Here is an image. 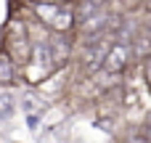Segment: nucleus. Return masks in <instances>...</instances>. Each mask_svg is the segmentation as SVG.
<instances>
[{
	"label": "nucleus",
	"mask_w": 151,
	"mask_h": 143,
	"mask_svg": "<svg viewBox=\"0 0 151 143\" xmlns=\"http://www.w3.org/2000/svg\"><path fill=\"white\" fill-rule=\"evenodd\" d=\"M3 50L19 64L24 66L32 56V34H29V21L24 19H8L5 29H3Z\"/></svg>",
	"instance_id": "obj_1"
},
{
	"label": "nucleus",
	"mask_w": 151,
	"mask_h": 143,
	"mask_svg": "<svg viewBox=\"0 0 151 143\" xmlns=\"http://www.w3.org/2000/svg\"><path fill=\"white\" fill-rule=\"evenodd\" d=\"M143 72H146V82L151 85V56L146 58V69H143Z\"/></svg>",
	"instance_id": "obj_5"
},
{
	"label": "nucleus",
	"mask_w": 151,
	"mask_h": 143,
	"mask_svg": "<svg viewBox=\"0 0 151 143\" xmlns=\"http://www.w3.org/2000/svg\"><path fill=\"white\" fill-rule=\"evenodd\" d=\"M19 74H21V66H19V64L8 56L5 50H0V88L13 85Z\"/></svg>",
	"instance_id": "obj_4"
},
{
	"label": "nucleus",
	"mask_w": 151,
	"mask_h": 143,
	"mask_svg": "<svg viewBox=\"0 0 151 143\" xmlns=\"http://www.w3.org/2000/svg\"><path fill=\"white\" fill-rule=\"evenodd\" d=\"M146 3H149V8H151V0H146Z\"/></svg>",
	"instance_id": "obj_6"
},
{
	"label": "nucleus",
	"mask_w": 151,
	"mask_h": 143,
	"mask_svg": "<svg viewBox=\"0 0 151 143\" xmlns=\"http://www.w3.org/2000/svg\"><path fill=\"white\" fill-rule=\"evenodd\" d=\"M130 58H133V48L127 42H114V45H109L101 69L106 74H119V72H125L130 66Z\"/></svg>",
	"instance_id": "obj_3"
},
{
	"label": "nucleus",
	"mask_w": 151,
	"mask_h": 143,
	"mask_svg": "<svg viewBox=\"0 0 151 143\" xmlns=\"http://www.w3.org/2000/svg\"><path fill=\"white\" fill-rule=\"evenodd\" d=\"M32 13L50 32H72L77 27L72 3H32Z\"/></svg>",
	"instance_id": "obj_2"
}]
</instances>
